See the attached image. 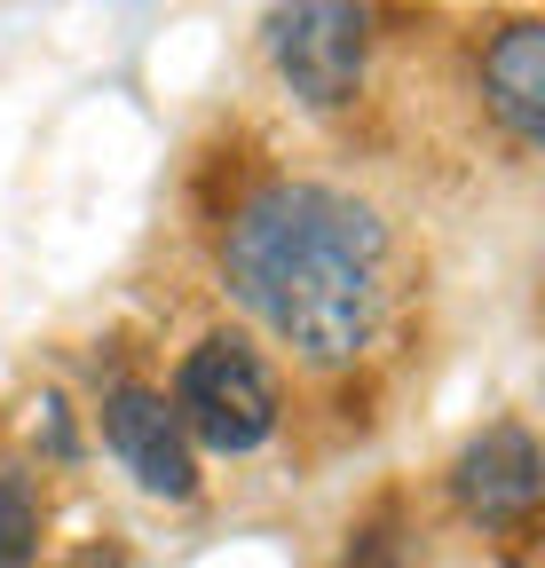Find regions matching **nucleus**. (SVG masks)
Masks as SVG:
<instances>
[{"instance_id": "f257e3e1", "label": "nucleus", "mask_w": 545, "mask_h": 568, "mask_svg": "<svg viewBox=\"0 0 545 568\" xmlns=\"http://www.w3.org/2000/svg\"><path fill=\"white\" fill-rule=\"evenodd\" d=\"M222 276L309 372H340L380 339L387 230L349 190L261 182L222 230Z\"/></svg>"}, {"instance_id": "f03ea898", "label": "nucleus", "mask_w": 545, "mask_h": 568, "mask_svg": "<svg viewBox=\"0 0 545 568\" xmlns=\"http://www.w3.org/2000/svg\"><path fill=\"white\" fill-rule=\"evenodd\" d=\"M174 418H182V435L190 443H206L222 458H245L261 450L269 435H277V379H269V364L238 339V332H206L190 355H182V372H174Z\"/></svg>"}, {"instance_id": "7ed1b4c3", "label": "nucleus", "mask_w": 545, "mask_h": 568, "mask_svg": "<svg viewBox=\"0 0 545 568\" xmlns=\"http://www.w3.org/2000/svg\"><path fill=\"white\" fill-rule=\"evenodd\" d=\"M261 55L309 111H340L364 95L372 71V9L356 0H277L261 17Z\"/></svg>"}, {"instance_id": "20e7f679", "label": "nucleus", "mask_w": 545, "mask_h": 568, "mask_svg": "<svg viewBox=\"0 0 545 568\" xmlns=\"http://www.w3.org/2000/svg\"><path fill=\"white\" fill-rule=\"evenodd\" d=\"M451 497L474 529L491 537H529L537 521V497H545V458H537V435L522 418H498L483 426L458 458H451Z\"/></svg>"}, {"instance_id": "39448f33", "label": "nucleus", "mask_w": 545, "mask_h": 568, "mask_svg": "<svg viewBox=\"0 0 545 568\" xmlns=\"http://www.w3.org/2000/svg\"><path fill=\"white\" fill-rule=\"evenodd\" d=\"M103 443L151 497H174V506L198 497V443L182 435V418L159 387H111L103 395Z\"/></svg>"}, {"instance_id": "423d86ee", "label": "nucleus", "mask_w": 545, "mask_h": 568, "mask_svg": "<svg viewBox=\"0 0 545 568\" xmlns=\"http://www.w3.org/2000/svg\"><path fill=\"white\" fill-rule=\"evenodd\" d=\"M483 111L506 126L514 151L545 142V24L537 17H506L483 40Z\"/></svg>"}, {"instance_id": "0eeeda50", "label": "nucleus", "mask_w": 545, "mask_h": 568, "mask_svg": "<svg viewBox=\"0 0 545 568\" xmlns=\"http://www.w3.org/2000/svg\"><path fill=\"white\" fill-rule=\"evenodd\" d=\"M40 560V497L17 458H0V568H32Z\"/></svg>"}, {"instance_id": "6e6552de", "label": "nucleus", "mask_w": 545, "mask_h": 568, "mask_svg": "<svg viewBox=\"0 0 545 568\" xmlns=\"http://www.w3.org/2000/svg\"><path fill=\"white\" fill-rule=\"evenodd\" d=\"M349 568H403V560H395V545H387V537H364V545L349 552Z\"/></svg>"}]
</instances>
